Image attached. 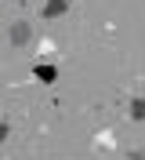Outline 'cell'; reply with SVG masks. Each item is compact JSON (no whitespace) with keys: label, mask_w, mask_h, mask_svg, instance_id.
Here are the masks:
<instances>
[{"label":"cell","mask_w":145,"mask_h":160,"mask_svg":"<svg viewBox=\"0 0 145 160\" xmlns=\"http://www.w3.org/2000/svg\"><path fill=\"white\" fill-rule=\"evenodd\" d=\"M26 40H29V22H15V26H11V44L22 48Z\"/></svg>","instance_id":"1"},{"label":"cell","mask_w":145,"mask_h":160,"mask_svg":"<svg viewBox=\"0 0 145 160\" xmlns=\"http://www.w3.org/2000/svg\"><path fill=\"white\" fill-rule=\"evenodd\" d=\"M65 8H69V0H51L47 8H44V18H55V15H62Z\"/></svg>","instance_id":"2"},{"label":"cell","mask_w":145,"mask_h":160,"mask_svg":"<svg viewBox=\"0 0 145 160\" xmlns=\"http://www.w3.org/2000/svg\"><path fill=\"white\" fill-rule=\"evenodd\" d=\"M33 73H36V77L44 80V84H51V80L58 77V69H55V66H36V69H33Z\"/></svg>","instance_id":"3"},{"label":"cell","mask_w":145,"mask_h":160,"mask_svg":"<svg viewBox=\"0 0 145 160\" xmlns=\"http://www.w3.org/2000/svg\"><path fill=\"white\" fill-rule=\"evenodd\" d=\"M131 117H134V120H145V98H131Z\"/></svg>","instance_id":"4"},{"label":"cell","mask_w":145,"mask_h":160,"mask_svg":"<svg viewBox=\"0 0 145 160\" xmlns=\"http://www.w3.org/2000/svg\"><path fill=\"white\" fill-rule=\"evenodd\" d=\"M7 135H11V128H7V124H4V120H0V142L7 138Z\"/></svg>","instance_id":"5"}]
</instances>
